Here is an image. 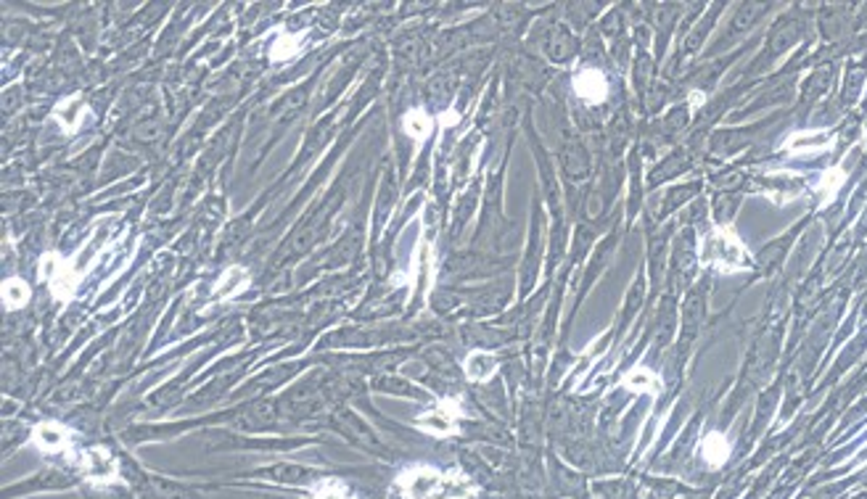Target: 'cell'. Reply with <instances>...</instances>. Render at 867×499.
Segmentation results:
<instances>
[{
    "mask_svg": "<svg viewBox=\"0 0 867 499\" xmlns=\"http://www.w3.org/2000/svg\"><path fill=\"white\" fill-rule=\"evenodd\" d=\"M701 262L719 275H741L754 267V256L733 225H714L704 235Z\"/></svg>",
    "mask_w": 867,
    "mask_h": 499,
    "instance_id": "1",
    "label": "cell"
},
{
    "mask_svg": "<svg viewBox=\"0 0 867 499\" xmlns=\"http://www.w3.org/2000/svg\"><path fill=\"white\" fill-rule=\"evenodd\" d=\"M80 481H83V473L51 465V468L40 470V473H34L30 478L19 481V484H8L3 489V499L30 497V494H40V492H63V489H74Z\"/></svg>",
    "mask_w": 867,
    "mask_h": 499,
    "instance_id": "2",
    "label": "cell"
},
{
    "mask_svg": "<svg viewBox=\"0 0 867 499\" xmlns=\"http://www.w3.org/2000/svg\"><path fill=\"white\" fill-rule=\"evenodd\" d=\"M248 478H265L273 484L283 486H305V484H320L331 475H326L323 470L307 468V465H297V463H276V465H265V468L248 470Z\"/></svg>",
    "mask_w": 867,
    "mask_h": 499,
    "instance_id": "3",
    "label": "cell"
},
{
    "mask_svg": "<svg viewBox=\"0 0 867 499\" xmlns=\"http://www.w3.org/2000/svg\"><path fill=\"white\" fill-rule=\"evenodd\" d=\"M463 417V407L458 399H442L439 405L429 409L426 415H421L415 420V426L432 437H453L458 431V420Z\"/></svg>",
    "mask_w": 867,
    "mask_h": 499,
    "instance_id": "4",
    "label": "cell"
},
{
    "mask_svg": "<svg viewBox=\"0 0 867 499\" xmlns=\"http://www.w3.org/2000/svg\"><path fill=\"white\" fill-rule=\"evenodd\" d=\"M833 146H836V135L828 130H796L785 135L780 149L791 157H814V154L833 151Z\"/></svg>",
    "mask_w": 867,
    "mask_h": 499,
    "instance_id": "5",
    "label": "cell"
},
{
    "mask_svg": "<svg viewBox=\"0 0 867 499\" xmlns=\"http://www.w3.org/2000/svg\"><path fill=\"white\" fill-rule=\"evenodd\" d=\"M442 484H444V473L429 465L410 468L400 475V489L407 499H436Z\"/></svg>",
    "mask_w": 867,
    "mask_h": 499,
    "instance_id": "6",
    "label": "cell"
},
{
    "mask_svg": "<svg viewBox=\"0 0 867 499\" xmlns=\"http://www.w3.org/2000/svg\"><path fill=\"white\" fill-rule=\"evenodd\" d=\"M30 441L43 452V455H48V457H59V455H66L69 452V446H72V441L74 437L63 428L62 423H56V420H45V423H40V426H34L30 431Z\"/></svg>",
    "mask_w": 867,
    "mask_h": 499,
    "instance_id": "7",
    "label": "cell"
},
{
    "mask_svg": "<svg viewBox=\"0 0 867 499\" xmlns=\"http://www.w3.org/2000/svg\"><path fill=\"white\" fill-rule=\"evenodd\" d=\"M80 463H83V470H80L83 478H88V481H93V484H101V486L112 484V481L120 475V460H117L112 452L101 449V446L85 449Z\"/></svg>",
    "mask_w": 867,
    "mask_h": 499,
    "instance_id": "8",
    "label": "cell"
},
{
    "mask_svg": "<svg viewBox=\"0 0 867 499\" xmlns=\"http://www.w3.org/2000/svg\"><path fill=\"white\" fill-rule=\"evenodd\" d=\"M609 80L600 69H582L577 77H574V93L582 98V103L588 106H598L609 98Z\"/></svg>",
    "mask_w": 867,
    "mask_h": 499,
    "instance_id": "9",
    "label": "cell"
},
{
    "mask_svg": "<svg viewBox=\"0 0 867 499\" xmlns=\"http://www.w3.org/2000/svg\"><path fill=\"white\" fill-rule=\"evenodd\" d=\"M846 180H849V172H846V167H843V164H836V167L823 169V175H820V178H817V183H814V193H817L820 209H828V206L836 201L838 193H841L843 186H846Z\"/></svg>",
    "mask_w": 867,
    "mask_h": 499,
    "instance_id": "10",
    "label": "cell"
},
{
    "mask_svg": "<svg viewBox=\"0 0 867 499\" xmlns=\"http://www.w3.org/2000/svg\"><path fill=\"white\" fill-rule=\"evenodd\" d=\"M621 386H624L627 391H632V394H650V397H656V394H661V386H664V383H661L658 373H653L650 368L635 365L632 370L624 373Z\"/></svg>",
    "mask_w": 867,
    "mask_h": 499,
    "instance_id": "11",
    "label": "cell"
},
{
    "mask_svg": "<svg viewBox=\"0 0 867 499\" xmlns=\"http://www.w3.org/2000/svg\"><path fill=\"white\" fill-rule=\"evenodd\" d=\"M463 373L473 383H487L497 373V360L490 351H473L465 357Z\"/></svg>",
    "mask_w": 867,
    "mask_h": 499,
    "instance_id": "12",
    "label": "cell"
},
{
    "mask_svg": "<svg viewBox=\"0 0 867 499\" xmlns=\"http://www.w3.org/2000/svg\"><path fill=\"white\" fill-rule=\"evenodd\" d=\"M701 457L709 468H722L730 457V441L725 438V434H719V431L706 434L701 441Z\"/></svg>",
    "mask_w": 867,
    "mask_h": 499,
    "instance_id": "13",
    "label": "cell"
},
{
    "mask_svg": "<svg viewBox=\"0 0 867 499\" xmlns=\"http://www.w3.org/2000/svg\"><path fill=\"white\" fill-rule=\"evenodd\" d=\"M436 499H476V489L465 475L453 473V475H444V484H442Z\"/></svg>",
    "mask_w": 867,
    "mask_h": 499,
    "instance_id": "14",
    "label": "cell"
},
{
    "mask_svg": "<svg viewBox=\"0 0 867 499\" xmlns=\"http://www.w3.org/2000/svg\"><path fill=\"white\" fill-rule=\"evenodd\" d=\"M403 127H404V132H407L410 138H415V140H424V138H426V135L432 132L434 122H432V117H429V114H426L424 109H413V111H407V114H404Z\"/></svg>",
    "mask_w": 867,
    "mask_h": 499,
    "instance_id": "15",
    "label": "cell"
},
{
    "mask_svg": "<svg viewBox=\"0 0 867 499\" xmlns=\"http://www.w3.org/2000/svg\"><path fill=\"white\" fill-rule=\"evenodd\" d=\"M3 299H5V304H8V307H22V302H27V299H30V288H27V283L22 281V278H11V281H5V285H3Z\"/></svg>",
    "mask_w": 867,
    "mask_h": 499,
    "instance_id": "16",
    "label": "cell"
},
{
    "mask_svg": "<svg viewBox=\"0 0 867 499\" xmlns=\"http://www.w3.org/2000/svg\"><path fill=\"white\" fill-rule=\"evenodd\" d=\"M312 499H349V494H346V489L341 486L339 481L331 475V478H326V481H320V484H317V489H315Z\"/></svg>",
    "mask_w": 867,
    "mask_h": 499,
    "instance_id": "17",
    "label": "cell"
},
{
    "mask_svg": "<svg viewBox=\"0 0 867 499\" xmlns=\"http://www.w3.org/2000/svg\"><path fill=\"white\" fill-rule=\"evenodd\" d=\"M704 101H706V95L701 93V91H693V93H690V106H693V109H698Z\"/></svg>",
    "mask_w": 867,
    "mask_h": 499,
    "instance_id": "18",
    "label": "cell"
}]
</instances>
